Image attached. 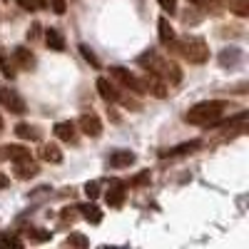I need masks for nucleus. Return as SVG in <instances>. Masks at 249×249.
Segmentation results:
<instances>
[{
	"mask_svg": "<svg viewBox=\"0 0 249 249\" xmlns=\"http://www.w3.org/2000/svg\"><path fill=\"white\" fill-rule=\"evenodd\" d=\"M137 62H140V65L147 70V72H152V75H157L160 80H164L167 85H177V82L182 80V70L175 65V62L167 60V57H160V55L152 53V50H147L144 55H140Z\"/></svg>",
	"mask_w": 249,
	"mask_h": 249,
	"instance_id": "obj_1",
	"label": "nucleus"
},
{
	"mask_svg": "<svg viewBox=\"0 0 249 249\" xmlns=\"http://www.w3.org/2000/svg\"><path fill=\"white\" fill-rule=\"evenodd\" d=\"M227 110H230V102H224V100H204V102H197L195 107L187 110L184 120L190 122V124L210 127V124H214Z\"/></svg>",
	"mask_w": 249,
	"mask_h": 249,
	"instance_id": "obj_2",
	"label": "nucleus"
},
{
	"mask_svg": "<svg viewBox=\"0 0 249 249\" xmlns=\"http://www.w3.org/2000/svg\"><path fill=\"white\" fill-rule=\"evenodd\" d=\"M187 62H192V65H202V62H207V57H210V48H207V43L202 37L197 35H187V37H175L172 40V45Z\"/></svg>",
	"mask_w": 249,
	"mask_h": 249,
	"instance_id": "obj_3",
	"label": "nucleus"
},
{
	"mask_svg": "<svg viewBox=\"0 0 249 249\" xmlns=\"http://www.w3.org/2000/svg\"><path fill=\"white\" fill-rule=\"evenodd\" d=\"M110 75L120 82L122 88H127V90H132V92H144V82H142V77L132 75L130 70H124V68L115 65V68H110Z\"/></svg>",
	"mask_w": 249,
	"mask_h": 249,
	"instance_id": "obj_4",
	"label": "nucleus"
},
{
	"mask_svg": "<svg viewBox=\"0 0 249 249\" xmlns=\"http://www.w3.org/2000/svg\"><path fill=\"white\" fill-rule=\"evenodd\" d=\"M0 105L15 115L25 112V100L18 95V90H10V88H0Z\"/></svg>",
	"mask_w": 249,
	"mask_h": 249,
	"instance_id": "obj_5",
	"label": "nucleus"
},
{
	"mask_svg": "<svg viewBox=\"0 0 249 249\" xmlns=\"http://www.w3.org/2000/svg\"><path fill=\"white\" fill-rule=\"evenodd\" d=\"M75 124L80 127V132L88 135V137H100V135H102V122H100V117L92 115V112H85Z\"/></svg>",
	"mask_w": 249,
	"mask_h": 249,
	"instance_id": "obj_6",
	"label": "nucleus"
},
{
	"mask_svg": "<svg viewBox=\"0 0 249 249\" xmlns=\"http://www.w3.org/2000/svg\"><path fill=\"white\" fill-rule=\"evenodd\" d=\"M124 184L122 179H117V177H112L110 179V190H107V204L110 207H122V202H124V195H127V190H124Z\"/></svg>",
	"mask_w": 249,
	"mask_h": 249,
	"instance_id": "obj_7",
	"label": "nucleus"
},
{
	"mask_svg": "<svg viewBox=\"0 0 249 249\" xmlns=\"http://www.w3.org/2000/svg\"><path fill=\"white\" fill-rule=\"evenodd\" d=\"M53 132L62 142H75L77 140V124L72 120H62V122H57L55 127H53Z\"/></svg>",
	"mask_w": 249,
	"mask_h": 249,
	"instance_id": "obj_8",
	"label": "nucleus"
},
{
	"mask_svg": "<svg viewBox=\"0 0 249 249\" xmlns=\"http://www.w3.org/2000/svg\"><path fill=\"white\" fill-rule=\"evenodd\" d=\"M13 60H15V65L18 68H23V70H33L35 68V55H33V50H28L25 45H18L15 50H13Z\"/></svg>",
	"mask_w": 249,
	"mask_h": 249,
	"instance_id": "obj_9",
	"label": "nucleus"
},
{
	"mask_svg": "<svg viewBox=\"0 0 249 249\" xmlns=\"http://www.w3.org/2000/svg\"><path fill=\"white\" fill-rule=\"evenodd\" d=\"M37 172H40V167H37V162H35L33 157L15 162V177H18V179H30V177H35Z\"/></svg>",
	"mask_w": 249,
	"mask_h": 249,
	"instance_id": "obj_10",
	"label": "nucleus"
},
{
	"mask_svg": "<svg viewBox=\"0 0 249 249\" xmlns=\"http://www.w3.org/2000/svg\"><path fill=\"white\" fill-rule=\"evenodd\" d=\"M135 160H137V157H135V152H130V150H115L107 162H110L112 170H122V167H130Z\"/></svg>",
	"mask_w": 249,
	"mask_h": 249,
	"instance_id": "obj_11",
	"label": "nucleus"
},
{
	"mask_svg": "<svg viewBox=\"0 0 249 249\" xmlns=\"http://www.w3.org/2000/svg\"><path fill=\"white\" fill-rule=\"evenodd\" d=\"M202 147V142L199 140H192V142H182V144H177V147H172V150H160V157H177V155H190V152H195V150H199Z\"/></svg>",
	"mask_w": 249,
	"mask_h": 249,
	"instance_id": "obj_12",
	"label": "nucleus"
},
{
	"mask_svg": "<svg viewBox=\"0 0 249 249\" xmlns=\"http://www.w3.org/2000/svg\"><path fill=\"white\" fill-rule=\"evenodd\" d=\"M97 90H100V97L107 100V102H117L120 100V90L112 85L107 77H97Z\"/></svg>",
	"mask_w": 249,
	"mask_h": 249,
	"instance_id": "obj_13",
	"label": "nucleus"
},
{
	"mask_svg": "<svg viewBox=\"0 0 249 249\" xmlns=\"http://www.w3.org/2000/svg\"><path fill=\"white\" fill-rule=\"evenodd\" d=\"M45 43H48V48L55 50V53L65 50V37H62V33H60L57 28H48V30H45Z\"/></svg>",
	"mask_w": 249,
	"mask_h": 249,
	"instance_id": "obj_14",
	"label": "nucleus"
},
{
	"mask_svg": "<svg viewBox=\"0 0 249 249\" xmlns=\"http://www.w3.org/2000/svg\"><path fill=\"white\" fill-rule=\"evenodd\" d=\"M15 135H18L20 140H30V142L43 140V132H40L35 124H28V122H20L18 127H15Z\"/></svg>",
	"mask_w": 249,
	"mask_h": 249,
	"instance_id": "obj_15",
	"label": "nucleus"
},
{
	"mask_svg": "<svg viewBox=\"0 0 249 249\" xmlns=\"http://www.w3.org/2000/svg\"><path fill=\"white\" fill-rule=\"evenodd\" d=\"M0 150H3V157H8V160H13V162H20V160L33 157L30 150L23 147V144H8V147H0Z\"/></svg>",
	"mask_w": 249,
	"mask_h": 249,
	"instance_id": "obj_16",
	"label": "nucleus"
},
{
	"mask_svg": "<svg viewBox=\"0 0 249 249\" xmlns=\"http://www.w3.org/2000/svg\"><path fill=\"white\" fill-rule=\"evenodd\" d=\"M219 62H222L224 68L239 65V62H242V50H239V48H224V50L219 53Z\"/></svg>",
	"mask_w": 249,
	"mask_h": 249,
	"instance_id": "obj_17",
	"label": "nucleus"
},
{
	"mask_svg": "<svg viewBox=\"0 0 249 249\" xmlns=\"http://www.w3.org/2000/svg\"><path fill=\"white\" fill-rule=\"evenodd\" d=\"M157 25H160V43H162L164 48H170V45H172V40L177 37V35H175V28L170 25V20H167V18H160V23H157Z\"/></svg>",
	"mask_w": 249,
	"mask_h": 249,
	"instance_id": "obj_18",
	"label": "nucleus"
},
{
	"mask_svg": "<svg viewBox=\"0 0 249 249\" xmlns=\"http://www.w3.org/2000/svg\"><path fill=\"white\" fill-rule=\"evenodd\" d=\"M77 210H80V217H82V219H88V222H92V224H100V222H102V212L97 210L92 202H90V204H80Z\"/></svg>",
	"mask_w": 249,
	"mask_h": 249,
	"instance_id": "obj_19",
	"label": "nucleus"
},
{
	"mask_svg": "<svg viewBox=\"0 0 249 249\" xmlns=\"http://www.w3.org/2000/svg\"><path fill=\"white\" fill-rule=\"evenodd\" d=\"M15 68L18 65H15V60L10 57V53L8 50H0V70H3V75L13 80L15 77Z\"/></svg>",
	"mask_w": 249,
	"mask_h": 249,
	"instance_id": "obj_20",
	"label": "nucleus"
},
{
	"mask_svg": "<svg viewBox=\"0 0 249 249\" xmlns=\"http://www.w3.org/2000/svg\"><path fill=\"white\" fill-rule=\"evenodd\" d=\"M0 249H23V239L13 232H0Z\"/></svg>",
	"mask_w": 249,
	"mask_h": 249,
	"instance_id": "obj_21",
	"label": "nucleus"
},
{
	"mask_svg": "<svg viewBox=\"0 0 249 249\" xmlns=\"http://www.w3.org/2000/svg\"><path fill=\"white\" fill-rule=\"evenodd\" d=\"M40 157H43L45 162H53V164H60L62 162V152L57 144H45L43 150H40Z\"/></svg>",
	"mask_w": 249,
	"mask_h": 249,
	"instance_id": "obj_22",
	"label": "nucleus"
},
{
	"mask_svg": "<svg viewBox=\"0 0 249 249\" xmlns=\"http://www.w3.org/2000/svg\"><path fill=\"white\" fill-rule=\"evenodd\" d=\"M33 242H48L50 237H53V232L50 230H40V227H25V230H23Z\"/></svg>",
	"mask_w": 249,
	"mask_h": 249,
	"instance_id": "obj_23",
	"label": "nucleus"
},
{
	"mask_svg": "<svg viewBox=\"0 0 249 249\" xmlns=\"http://www.w3.org/2000/svg\"><path fill=\"white\" fill-rule=\"evenodd\" d=\"M230 8H232L239 18H247V15H249V0H230Z\"/></svg>",
	"mask_w": 249,
	"mask_h": 249,
	"instance_id": "obj_24",
	"label": "nucleus"
},
{
	"mask_svg": "<svg viewBox=\"0 0 249 249\" xmlns=\"http://www.w3.org/2000/svg\"><path fill=\"white\" fill-rule=\"evenodd\" d=\"M65 244H68V247H80V249H85L90 242H88V237H82V234H70V237L65 239Z\"/></svg>",
	"mask_w": 249,
	"mask_h": 249,
	"instance_id": "obj_25",
	"label": "nucleus"
},
{
	"mask_svg": "<svg viewBox=\"0 0 249 249\" xmlns=\"http://www.w3.org/2000/svg\"><path fill=\"white\" fill-rule=\"evenodd\" d=\"M80 53H82V57H85V60L90 62L92 68H100V60L95 57V53H92V50H90L88 45H80Z\"/></svg>",
	"mask_w": 249,
	"mask_h": 249,
	"instance_id": "obj_26",
	"label": "nucleus"
},
{
	"mask_svg": "<svg viewBox=\"0 0 249 249\" xmlns=\"http://www.w3.org/2000/svg\"><path fill=\"white\" fill-rule=\"evenodd\" d=\"M85 195H88L90 199H97V197H100V182H97V179H92V182L85 184Z\"/></svg>",
	"mask_w": 249,
	"mask_h": 249,
	"instance_id": "obj_27",
	"label": "nucleus"
},
{
	"mask_svg": "<svg viewBox=\"0 0 249 249\" xmlns=\"http://www.w3.org/2000/svg\"><path fill=\"white\" fill-rule=\"evenodd\" d=\"M50 10L55 13V15H62V13H65L68 10V0H50Z\"/></svg>",
	"mask_w": 249,
	"mask_h": 249,
	"instance_id": "obj_28",
	"label": "nucleus"
},
{
	"mask_svg": "<svg viewBox=\"0 0 249 249\" xmlns=\"http://www.w3.org/2000/svg\"><path fill=\"white\" fill-rule=\"evenodd\" d=\"M157 3H160V8H162L164 13H170V15L177 13V0H157Z\"/></svg>",
	"mask_w": 249,
	"mask_h": 249,
	"instance_id": "obj_29",
	"label": "nucleus"
},
{
	"mask_svg": "<svg viewBox=\"0 0 249 249\" xmlns=\"http://www.w3.org/2000/svg\"><path fill=\"white\" fill-rule=\"evenodd\" d=\"M18 5L23 10H28V13H35L37 10V0H18Z\"/></svg>",
	"mask_w": 249,
	"mask_h": 249,
	"instance_id": "obj_30",
	"label": "nucleus"
},
{
	"mask_svg": "<svg viewBox=\"0 0 249 249\" xmlns=\"http://www.w3.org/2000/svg\"><path fill=\"white\" fill-rule=\"evenodd\" d=\"M150 182V172H142V175H137L130 184H135V187H140V184H147Z\"/></svg>",
	"mask_w": 249,
	"mask_h": 249,
	"instance_id": "obj_31",
	"label": "nucleus"
},
{
	"mask_svg": "<svg viewBox=\"0 0 249 249\" xmlns=\"http://www.w3.org/2000/svg\"><path fill=\"white\" fill-rule=\"evenodd\" d=\"M10 184V179L5 177V175H0V190H5V187Z\"/></svg>",
	"mask_w": 249,
	"mask_h": 249,
	"instance_id": "obj_32",
	"label": "nucleus"
},
{
	"mask_svg": "<svg viewBox=\"0 0 249 249\" xmlns=\"http://www.w3.org/2000/svg\"><path fill=\"white\" fill-rule=\"evenodd\" d=\"M48 8V0H37V10H45Z\"/></svg>",
	"mask_w": 249,
	"mask_h": 249,
	"instance_id": "obj_33",
	"label": "nucleus"
},
{
	"mask_svg": "<svg viewBox=\"0 0 249 249\" xmlns=\"http://www.w3.org/2000/svg\"><path fill=\"white\" fill-rule=\"evenodd\" d=\"M190 3H195V5H202V3H204V0H190Z\"/></svg>",
	"mask_w": 249,
	"mask_h": 249,
	"instance_id": "obj_34",
	"label": "nucleus"
},
{
	"mask_svg": "<svg viewBox=\"0 0 249 249\" xmlns=\"http://www.w3.org/2000/svg\"><path fill=\"white\" fill-rule=\"evenodd\" d=\"M0 130H3V117H0Z\"/></svg>",
	"mask_w": 249,
	"mask_h": 249,
	"instance_id": "obj_35",
	"label": "nucleus"
},
{
	"mask_svg": "<svg viewBox=\"0 0 249 249\" xmlns=\"http://www.w3.org/2000/svg\"><path fill=\"white\" fill-rule=\"evenodd\" d=\"M0 160H3V152H0Z\"/></svg>",
	"mask_w": 249,
	"mask_h": 249,
	"instance_id": "obj_36",
	"label": "nucleus"
}]
</instances>
